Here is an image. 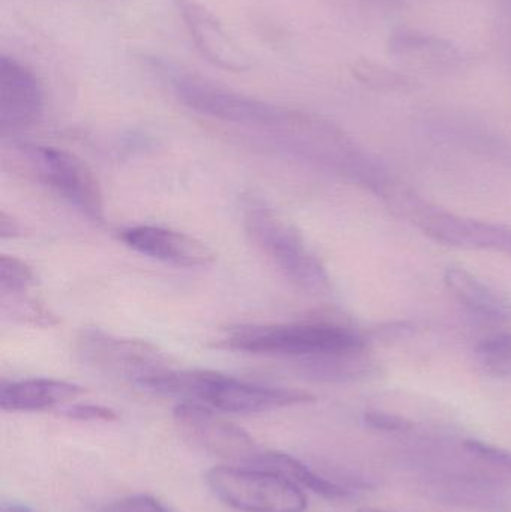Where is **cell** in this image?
Instances as JSON below:
<instances>
[{"label": "cell", "mask_w": 511, "mask_h": 512, "mask_svg": "<svg viewBox=\"0 0 511 512\" xmlns=\"http://www.w3.org/2000/svg\"><path fill=\"white\" fill-rule=\"evenodd\" d=\"M155 391L230 414H258L315 400L308 391L270 387L212 370H170L156 382Z\"/></svg>", "instance_id": "1"}, {"label": "cell", "mask_w": 511, "mask_h": 512, "mask_svg": "<svg viewBox=\"0 0 511 512\" xmlns=\"http://www.w3.org/2000/svg\"><path fill=\"white\" fill-rule=\"evenodd\" d=\"M225 348L246 354L306 361L365 351L357 331L333 322L237 325L224 336Z\"/></svg>", "instance_id": "2"}, {"label": "cell", "mask_w": 511, "mask_h": 512, "mask_svg": "<svg viewBox=\"0 0 511 512\" xmlns=\"http://www.w3.org/2000/svg\"><path fill=\"white\" fill-rule=\"evenodd\" d=\"M153 65L167 78L176 98L203 116L254 131L269 132L275 138L290 125L296 114L294 110L251 98L198 75L171 68L168 63L153 62Z\"/></svg>", "instance_id": "3"}, {"label": "cell", "mask_w": 511, "mask_h": 512, "mask_svg": "<svg viewBox=\"0 0 511 512\" xmlns=\"http://www.w3.org/2000/svg\"><path fill=\"white\" fill-rule=\"evenodd\" d=\"M243 227L290 282L309 294H329L332 283L326 267L281 213L261 201L249 200L243 207Z\"/></svg>", "instance_id": "4"}, {"label": "cell", "mask_w": 511, "mask_h": 512, "mask_svg": "<svg viewBox=\"0 0 511 512\" xmlns=\"http://www.w3.org/2000/svg\"><path fill=\"white\" fill-rule=\"evenodd\" d=\"M5 155L12 170L47 186L95 222H104L101 185L89 165L68 150L32 143H12Z\"/></svg>", "instance_id": "5"}, {"label": "cell", "mask_w": 511, "mask_h": 512, "mask_svg": "<svg viewBox=\"0 0 511 512\" xmlns=\"http://www.w3.org/2000/svg\"><path fill=\"white\" fill-rule=\"evenodd\" d=\"M396 215L413 222L435 242L471 251H491L511 256V228L464 218L431 206L401 183H389L381 195Z\"/></svg>", "instance_id": "6"}, {"label": "cell", "mask_w": 511, "mask_h": 512, "mask_svg": "<svg viewBox=\"0 0 511 512\" xmlns=\"http://www.w3.org/2000/svg\"><path fill=\"white\" fill-rule=\"evenodd\" d=\"M213 495L242 512H305L308 499L299 486L273 472L249 466H216L206 474Z\"/></svg>", "instance_id": "7"}, {"label": "cell", "mask_w": 511, "mask_h": 512, "mask_svg": "<svg viewBox=\"0 0 511 512\" xmlns=\"http://www.w3.org/2000/svg\"><path fill=\"white\" fill-rule=\"evenodd\" d=\"M77 351L99 372L126 379L140 388L173 367L167 355L152 343L117 337L95 328L84 330L78 336Z\"/></svg>", "instance_id": "8"}, {"label": "cell", "mask_w": 511, "mask_h": 512, "mask_svg": "<svg viewBox=\"0 0 511 512\" xmlns=\"http://www.w3.org/2000/svg\"><path fill=\"white\" fill-rule=\"evenodd\" d=\"M173 421L192 447L236 466L251 468L263 453L246 430L225 420L210 406L182 402L174 408Z\"/></svg>", "instance_id": "9"}, {"label": "cell", "mask_w": 511, "mask_h": 512, "mask_svg": "<svg viewBox=\"0 0 511 512\" xmlns=\"http://www.w3.org/2000/svg\"><path fill=\"white\" fill-rule=\"evenodd\" d=\"M45 110V92L38 75L15 57L0 59V129L15 135L39 122Z\"/></svg>", "instance_id": "10"}, {"label": "cell", "mask_w": 511, "mask_h": 512, "mask_svg": "<svg viewBox=\"0 0 511 512\" xmlns=\"http://www.w3.org/2000/svg\"><path fill=\"white\" fill-rule=\"evenodd\" d=\"M176 9L197 50L213 65L231 72L252 68V57L212 11L195 0H176Z\"/></svg>", "instance_id": "11"}, {"label": "cell", "mask_w": 511, "mask_h": 512, "mask_svg": "<svg viewBox=\"0 0 511 512\" xmlns=\"http://www.w3.org/2000/svg\"><path fill=\"white\" fill-rule=\"evenodd\" d=\"M119 239L138 254L176 267H207L215 261L206 243L171 228L137 225L120 231Z\"/></svg>", "instance_id": "12"}, {"label": "cell", "mask_w": 511, "mask_h": 512, "mask_svg": "<svg viewBox=\"0 0 511 512\" xmlns=\"http://www.w3.org/2000/svg\"><path fill=\"white\" fill-rule=\"evenodd\" d=\"M389 53L407 62L437 71H449L467 65L470 57L447 39L414 29H398L387 42Z\"/></svg>", "instance_id": "13"}, {"label": "cell", "mask_w": 511, "mask_h": 512, "mask_svg": "<svg viewBox=\"0 0 511 512\" xmlns=\"http://www.w3.org/2000/svg\"><path fill=\"white\" fill-rule=\"evenodd\" d=\"M83 393V387L62 379H23V381L2 384L0 408L6 412L47 411L71 402Z\"/></svg>", "instance_id": "14"}, {"label": "cell", "mask_w": 511, "mask_h": 512, "mask_svg": "<svg viewBox=\"0 0 511 512\" xmlns=\"http://www.w3.org/2000/svg\"><path fill=\"white\" fill-rule=\"evenodd\" d=\"M444 282L453 297L470 312L483 318L510 321L511 301L486 285L479 277L461 267H449Z\"/></svg>", "instance_id": "15"}, {"label": "cell", "mask_w": 511, "mask_h": 512, "mask_svg": "<svg viewBox=\"0 0 511 512\" xmlns=\"http://www.w3.org/2000/svg\"><path fill=\"white\" fill-rule=\"evenodd\" d=\"M251 468L281 475V477L287 478L291 483L299 486L300 489L305 487V489L314 492L315 495L330 499V501L351 498L350 490L333 483V481L326 480L290 454L278 453V451H263Z\"/></svg>", "instance_id": "16"}, {"label": "cell", "mask_w": 511, "mask_h": 512, "mask_svg": "<svg viewBox=\"0 0 511 512\" xmlns=\"http://www.w3.org/2000/svg\"><path fill=\"white\" fill-rule=\"evenodd\" d=\"M351 74L360 83L380 92H408L416 86L413 78L408 75L371 60L354 62L351 65Z\"/></svg>", "instance_id": "17"}, {"label": "cell", "mask_w": 511, "mask_h": 512, "mask_svg": "<svg viewBox=\"0 0 511 512\" xmlns=\"http://www.w3.org/2000/svg\"><path fill=\"white\" fill-rule=\"evenodd\" d=\"M477 360L489 375L511 376V333L495 334L477 345Z\"/></svg>", "instance_id": "18"}, {"label": "cell", "mask_w": 511, "mask_h": 512, "mask_svg": "<svg viewBox=\"0 0 511 512\" xmlns=\"http://www.w3.org/2000/svg\"><path fill=\"white\" fill-rule=\"evenodd\" d=\"M35 271L15 256H0V291L3 295L23 294L35 285Z\"/></svg>", "instance_id": "19"}, {"label": "cell", "mask_w": 511, "mask_h": 512, "mask_svg": "<svg viewBox=\"0 0 511 512\" xmlns=\"http://www.w3.org/2000/svg\"><path fill=\"white\" fill-rule=\"evenodd\" d=\"M62 415L69 420L86 421V423H113L119 420V415L107 406L92 405V403H77V405L68 406L63 409Z\"/></svg>", "instance_id": "20"}, {"label": "cell", "mask_w": 511, "mask_h": 512, "mask_svg": "<svg viewBox=\"0 0 511 512\" xmlns=\"http://www.w3.org/2000/svg\"><path fill=\"white\" fill-rule=\"evenodd\" d=\"M465 448L474 456L482 459L483 462L491 463V465L500 466L501 469L511 472V451L503 450V448L495 447V445L486 444L482 441L465 442Z\"/></svg>", "instance_id": "21"}, {"label": "cell", "mask_w": 511, "mask_h": 512, "mask_svg": "<svg viewBox=\"0 0 511 512\" xmlns=\"http://www.w3.org/2000/svg\"><path fill=\"white\" fill-rule=\"evenodd\" d=\"M363 421H365L366 426L374 430H380V432L401 433L413 429V423L407 418L381 411L366 412Z\"/></svg>", "instance_id": "22"}, {"label": "cell", "mask_w": 511, "mask_h": 512, "mask_svg": "<svg viewBox=\"0 0 511 512\" xmlns=\"http://www.w3.org/2000/svg\"><path fill=\"white\" fill-rule=\"evenodd\" d=\"M108 512H174L158 499L149 495H134L114 502Z\"/></svg>", "instance_id": "23"}, {"label": "cell", "mask_w": 511, "mask_h": 512, "mask_svg": "<svg viewBox=\"0 0 511 512\" xmlns=\"http://www.w3.org/2000/svg\"><path fill=\"white\" fill-rule=\"evenodd\" d=\"M20 233V224L8 213H0V237H2V240L15 239V237L20 236Z\"/></svg>", "instance_id": "24"}, {"label": "cell", "mask_w": 511, "mask_h": 512, "mask_svg": "<svg viewBox=\"0 0 511 512\" xmlns=\"http://www.w3.org/2000/svg\"><path fill=\"white\" fill-rule=\"evenodd\" d=\"M2 512H32L27 505L18 502H3Z\"/></svg>", "instance_id": "25"}, {"label": "cell", "mask_w": 511, "mask_h": 512, "mask_svg": "<svg viewBox=\"0 0 511 512\" xmlns=\"http://www.w3.org/2000/svg\"><path fill=\"white\" fill-rule=\"evenodd\" d=\"M375 2L386 3V5H396V3L401 2V0H375Z\"/></svg>", "instance_id": "26"}, {"label": "cell", "mask_w": 511, "mask_h": 512, "mask_svg": "<svg viewBox=\"0 0 511 512\" xmlns=\"http://www.w3.org/2000/svg\"><path fill=\"white\" fill-rule=\"evenodd\" d=\"M357 512H392V511H386V510H374V508H365V510H360Z\"/></svg>", "instance_id": "27"}]
</instances>
